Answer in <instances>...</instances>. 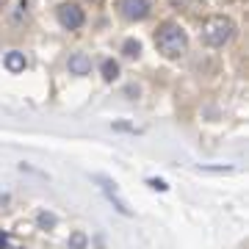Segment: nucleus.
<instances>
[{
  "instance_id": "nucleus-3",
  "label": "nucleus",
  "mask_w": 249,
  "mask_h": 249,
  "mask_svg": "<svg viewBox=\"0 0 249 249\" xmlns=\"http://www.w3.org/2000/svg\"><path fill=\"white\" fill-rule=\"evenodd\" d=\"M94 183H100V188H103V194L108 196V202L114 205L116 211L122 216H133V211H130V205L122 199V194H119V188H116V183L111 178H106V175H94Z\"/></svg>"
},
{
  "instance_id": "nucleus-8",
  "label": "nucleus",
  "mask_w": 249,
  "mask_h": 249,
  "mask_svg": "<svg viewBox=\"0 0 249 249\" xmlns=\"http://www.w3.org/2000/svg\"><path fill=\"white\" fill-rule=\"evenodd\" d=\"M6 70H9V72H22V70H25V53L11 50V53L6 55Z\"/></svg>"
},
{
  "instance_id": "nucleus-13",
  "label": "nucleus",
  "mask_w": 249,
  "mask_h": 249,
  "mask_svg": "<svg viewBox=\"0 0 249 249\" xmlns=\"http://www.w3.org/2000/svg\"><path fill=\"white\" fill-rule=\"evenodd\" d=\"M202 172H232L230 166H202Z\"/></svg>"
},
{
  "instance_id": "nucleus-12",
  "label": "nucleus",
  "mask_w": 249,
  "mask_h": 249,
  "mask_svg": "<svg viewBox=\"0 0 249 249\" xmlns=\"http://www.w3.org/2000/svg\"><path fill=\"white\" fill-rule=\"evenodd\" d=\"M147 183H150V186L155 188V191H166V188H169L166 183H163V180H155V178H152V180H147Z\"/></svg>"
},
{
  "instance_id": "nucleus-6",
  "label": "nucleus",
  "mask_w": 249,
  "mask_h": 249,
  "mask_svg": "<svg viewBox=\"0 0 249 249\" xmlns=\"http://www.w3.org/2000/svg\"><path fill=\"white\" fill-rule=\"evenodd\" d=\"M67 70H70V75L83 78V75H89L91 72V58L86 53H72L70 61H67Z\"/></svg>"
},
{
  "instance_id": "nucleus-11",
  "label": "nucleus",
  "mask_w": 249,
  "mask_h": 249,
  "mask_svg": "<svg viewBox=\"0 0 249 249\" xmlns=\"http://www.w3.org/2000/svg\"><path fill=\"white\" fill-rule=\"evenodd\" d=\"M86 244H89V238H86V232L75 230L70 235V249H86Z\"/></svg>"
},
{
  "instance_id": "nucleus-10",
  "label": "nucleus",
  "mask_w": 249,
  "mask_h": 249,
  "mask_svg": "<svg viewBox=\"0 0 249 249\" xmlns=\"http://www.w3.org/2000/svg\"><path fill=\"white\" fill-rule=\"evenodd\" d=\"M139 53H142V45H139L136 39H124V45H122V55H127V58H136Z\"/></svg>"
},
{
  "instance_id": "nucleus-4",
  "label": "nucleus",
  "mask_w": 249,
  "mask_h": 249,
  "mask_svg": "<svg viewBox=\"0 0 249 249\" xmlns=\"http://www.w3.org/2000/svg\"><path fill=\"white\" fill-rule=\"evenodd\" d=\"M58 22H61L67 31H78V28H83V22H86V14H83V9H80L78 3H61V6H58Z\"/></svg>"
},
{
  "instance_id": "nucleus-7",
  "label": "nucleus",
  "mask_w": 249,
  "mask_h": 249,
  "mask_svg": "<svg viewBox=\"0 0 249 249\" xmlns=\"http://www.w3.org/2000/svg\"><path fill=\"white\" fill-rule=\"evenodd\" d=\"M100 75H103V80H116L119 78V64L114 61V58H103V64H100Z\"/></svg>"
},
{
  "instance_id": "nucleus-17",
  "label": "nucleus",
  "mask_w": 249,
  "mask_h": 249,
  "mask_svg": "<svg viewBox=\"0 0 249 249\" xmlns=\"http://www.w3.org/2000/svg\"><path fill=\"white\" fill-rule=\"evenodd\" d=\"M19 249H25V247H19Z\"/></svg>"
},
{
  "instance_id": "nucleus-5",
  "label": "nucleus",
  "mask_w": 249,
  "mask_h": 249,
  "mask_svg": "<svg viewBox=\"0 0 249 249\" xmlns=\"http://www.w3.org/2000/svg\"><path fill=\"white\" fill-rule=\"evenodd\" d=\"M150 0H119V11H122L124 19L130 22H142V19L150 17Z\"/></svg>"
},
{
  "instance_id": "nucleus-15",
  "label": "nucleus",
  "mask_w": 249,
  "mask_h": 249,
  "mask_svg": "<svg viewBox=\"0 0 249 249\" xmlns=\"http://www.w3.org/2000/svg\"><path fill=\"white\" fill-rule=\"evenodd\" d=\"M11 202V196L9 194H0V211H6V205Z\"/></svg>"
},
{
  "instance_id": "nucleus-1",
  "label": "nucleus",
  "mask_w": 249,
  "mask_h": 249,
  "mask_svg": "<svg viewBox=\"0 0 249 249\" xmlns=\"http://www.w3.org/2000/svg\"><path fill=\"white\" fill-rule=\"evenodd\" d=\"M155 47L166 58H180L188 47V36L178 22H163L158 28V34H155Z\"/></svg>"
},
{
  "instance_id": "nucleus-16",
  "label": "nucleus",
  "mask_w": 249,
  "mask_h": 249,
  "mask_svg": "<svg viewBox=\"0 0 249 249\" xmlns=\"http://www.w3.org/2000/svg\"><path fill=\"white\" fill-rule=\"evenodd\" d=\"M3 3H6V0H0V9H3Z\"/></svg>"
},
{
  "instance_id": "nucleus-14",
  "label": "nucleus",
  "mask_w": 249,
  "mask_h": 249,
  "mask_svg": "<svg viewBox=\"0 0 249 249\" xmlns=\"http://www.w3.org/2000/svg\"><path fill=\"white\" fill-rule=\"evenodd\" d=\"M0 249H9V232L0 230Z\"/></svg>"
},
{
  "instance_id": "nucleus-9",
  "label": "nucleus",
  "mask_w": 249,
  "mask_h": 249,
  "mask_svg": "<svg viewBox=\"0 0 249 249\" xmlns=\"http://www.w3.org/2000/svg\"><path fill=\"white\" fill-rule=\"evenodd\" d=\"M55 224H58V219H55V213H50V211H42V213L36 216V227H39V230H53Z\"/></svg>"
},
{
  "instance_id": "nucleus-2",
  "label": "nucleus",
  "mask_w": 249,
  "mask_h": 249,
  "mask_svg": "<svg viewBox=\"0 0 249 249\" xmlns=\"http://www.w3.org/2000/svg\"><path fill=\"white\" fill-rule=\"evenodd\" d=\"M232 31H235V25H232L230 17H224V14H213V17H208L202 22V42L208 47H222L230 42Z\"/></svg>"
}]
</instances>
